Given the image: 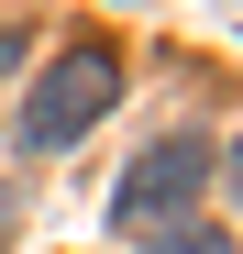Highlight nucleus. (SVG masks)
I'll return each mask as SVG.
<instances>
[{"label":"nucleus","instance_id":"1","mask_svg":"<svg viewBox=\"0 0 243 254\" xmlns=\"http://www.w3.org/2000/svg\"><path fill=\"white\" fill-rule=\"evenodd\" d=\"M111 100H122V56L111 45H56V66L33 77V100H22V144L33 155H66Z\"/></svg>","mask_w":243,"mask_h":254},{"label":"nucleus","instance_id":"2","mask_svg":"<svg viewBox=\"0 0 243 254\" xmlns=\"http://www.w3.org/2000/svg\"><path fill=\"white\" fill-rule=\"evenodd\" d=\"M210 133H166V144H144L133 155V177H122V221L133 232H166V221H188V199L210 188Z\"/></svg>","mask_w":243,"mask_h":254},{"label":"nucleus","instance_id":"3","mask_svg":"<svg viewBox=\"0 0 243 254\" xmlns=\"http://www.w3.org/2000/svg\"><path fill=\"white\" fill-rule=\"evenodd\" d=\"M144 254H232L221 221H166V232H144Z\"/></svg>","mask_w":243,"mask_h":254},{"label":"nucleus","instance_id":"4","mask_svg":"<svg viewBox=\"0 0 243 254\" xmlns=\"http://www.w3.org/2000/svg\"><path fill=\"white\" fill-rule=\"evenodd\" d=\"M11 56H22V33H0V66H11Z\"/></svg>","mask_w":243,"mask_h":254},{"label":"nucleus","instance_id":"5","mask_svg":"<svg viewBox=\"0 0 243 254\" xmlns=\"http://www.w3.org/2000/svg\"><path fill=\"white\" fill-rule=\"evenodd\" d=\"M232 199H243V144H232Z\"/></svg>","mask_w":243,"mask_h":254}]
</instances>
